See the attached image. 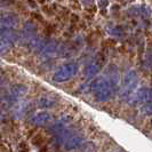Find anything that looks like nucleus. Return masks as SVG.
<instances>
[{
    "label": "nucleus",
    "instance_id": "16",
    "mask_svg": "<svg viewBox=\"0 0 152 152\" xmlns=\"http://www.w3.org/2000/svg\"><path fill=\"white\" fill-rule=\"evenodd\" d=\"M1 80H2V76H1V73H0V83H1Z\"/></svg>",
    "mask_w": 152,
    "mask_h": 152
},
{
    "label": "nucleus",
    "instance_id": "13",
    "mask_svg": "<svg viewBox=\"0 0 152 152\" xmlns=\"http://www.w3.org/2000/svg\"><path fill=\"white\" fill-rule=\"evenodd\" d=\"M56 103V99H52V97H41L39 99V107H52Z\"/></svg>",
    "mask_w": 152,
    "mask_h": 152
},
{
    "label": "nucleus",
    "instance_id": "6",
    "mask_svg": "<svg viewBox=\"0 0 152 152\" xmlns=\"http://www.w3.org/2000/svg\"><path fill=\"white\" fill-rule=\"evenodd\" d=\"M20 24V18L14 13L0 14V31L14 30Z\"/></svg>",
    "mask_w": 152,
    "mask_h": 152
},
{
    "label": "nucleus",
    "instance_id": "15",
    "mask_svg": "<svg viewBox=\"0 0 152 152\" xmlns=\"http://www.w3.org/2000/svg\"><path fill=\"white\" fill-rule=\"evenodd\" d=\"M141 112L146 117H151L152 115V101H149L148 103H145L143 107H141Z\"/></svg>",
    "mask_w": 152,
    "mask_h": 152
},
{
    "label": "nucleus",
    "instance_id": "5",
    "mask_svg": "<svg viewBox=\"0 0 152 152\" xmlns=\"http://www.w3.org/2000/svg\"><path fill=\"white\" fill-rule=\"evenodd\" d=\"M18 40V34L13 30L0 31V54L8 52Z\"/></svg>",
    "mask_w": 152,
    "mask_h": 152
},
{
    "label": "nucleus",
    "instance_id": "4",
    "mask_svg": "<svg viewBox=\"0 0 152 152\" xmlns=\"http://www.w3.org/2000/svg\"><path fill=\"white\" fill-rule=\"evenodd\" d=\"M151 91L152 88L141 87L140 89H136L130 95V97L127 99V103H129L132 105H141V104L148 103L151 97Z\"/></svg>",
    "mask_w": 152,
    "mask_h": 152
},
{
    "label": "nucleus",
    "instance_id": "18",
    "mask_svg": "<svg viewBox=\"0 0 152 152\" xmlns=\"http://www.w3.org/2000/svg\"><path fill=\"white\" fill-rule=\"evenodd\" d=\"M151 125H152V120H151Z\"/></svg>",
    "mask_w": 152,
    "mask_h": 152
},
{
    "label": "nucleus",
    "instance_id": "11",
    "mask_svg": "<svg viewBox=\"0 0 152 152\" xmlns=\"http://www.w3.org/2000/svg\"><path fill=\"white\" fill-rule=\"evenodd\" d=\"M70 122H71V118L70 117H62L61 119H58L54 125L50 126L49 130L52 133H57L58 134V133L63 132L64 129H66V127H68V125Z\"/></svg>",
    "mask_w": 152,
    "mask_h": 152
},
{
    "label": "nucleus",
    "instance_id": "8",
    "mask_svg": "<svg viewBox=\"0 0 152 152\" xmlns=\"http://www.w3.org/2000/svg\"><path fill=\"white\" fill-rule=\"evenodd\" d=\"M18 38H21L22 42L30 44L34 38H37V28L33 23H28L22 30V33L18 34Z\"/></svg>",
    "mask_w": 152,
    "mask_h": 152
},
{
    "label": "nucleus",
    "instance_id": "12",
    "mask_svg": "<svg viewBox=\"0 0 152 152\" xmlns=\"http://www.w3.org/2000/svg\"><path fill=\"white\" fill-rule=\"evenodd\" d=\"M57 49H58V45L55 41H50L42 47V49L40 50V54L44 57H50L57 53Z\"/></svg>",
    "mask_w": 152,
    "mask_h": 152
},
{
    "label": "nucleus",
    "instance_id": "9",
    "mask_svg": "<svg viewBox=\"0 0 152 152\" xmlns=\"http://www.w3.org/2000/svg\"><path fill=\"white\" fill-rule=\"evenodd\" d=\"M103 60L101 58V60H95V61H93L91 63H89L86 69H85V77L87 78V79H91V78H94V77L96 76V75H99V72H101V70L103 68Z\"/></svg>",
    "mask_w": 152,
    "mask_h": 152
},
{
    "label": "nucleus",
    "instance_id": "17",
    "mask_svg": "<svg viewBox=\"0 0 152 152\" xmlns=\"http://www.w3.org/2000/svg\"><path fill=\"white\" fill-rule=\"evenodd\" d=\"M85 152H93V150H91V151H89V150H86Z\"/></svg>",
    "mask_w": 152,
    "mask_h": 152
},
{
    "label": "nucleus",
    "instance_id": "1",
    "mask_svg": "<svg viewBox=\"0 0 152 152\" xmlns=\"http://www.w3.org/2000/svg\"><path fill=\"white\" fill-rule=\"evenodd\" d=\"M118 72H110L91 81L89 88L94 93V97L97 102H107L113 96L118 89Z\"/></svg>",
    "mask_w": 152,
    "mask_h": 152
},
{
    "label": "nucleus",
    "instance_id": "7",
    "mask_svg": "<svg viewBox=\"0 0 152 152\" xmlns=\"http://www.w3.org/2000/svg\"><path fill=\"white\" fill-rule=\"evenodd\" d=\"M83 143H84V134L80 133V132L75 130L71 134V136L69 137L63 144H64V149L65 150L71 151V150H75L77 148H79L80 145H83Z\"/></svg>",
    "mask_w": 152,
    "mask_h": 152
},
{
    "label": "nucleus",
    "instance_id": "2",
    "mask_svg": "<svg viewBox=\"0 0 152 152\" xmlns=\"http://www.w3.org/2000/svg\"><path fill=\"white\" fill-rule=\"evenodd\" d=\"M137 85H138V75L136 73V71L130 70L125 75L121 85H120V88H119L120 99L127 102V99L130 97V95L136 91Z\"/></svg>",
    "mask_w": 152,
    "mask_h": 152
},
{
    "label": "nucleus",
    "instance_id": "3",
    "mask_svg": "<svg viewBox=\"0 0 152 152\" xmlns=\"http://www.w3.org/2000/svg\"><path fill=\"white\" fill-rule=\"evenodd\" d=\"M79 66L77 63H68L64 64L55 71L53 76V80L55 83H65L70 79H72L73 77L78 73Z\"/></svg>",
    "mask_w": 152,
    "mask_h": 152
},
{
    "label": "nucleus",
    "instance_id": "14",
    "mask_svg": "<svg viewBox=\"0 0 152 152\" xmlns=\"http://www.w3.org/2000/svg\"><path fill=\"white\" fill-rule=\"evenodd\" d=\"M26 93V87L24 86H15L13 89H12V95L15 96V97H20Z\"/></svg>",
    "mask_w": 152,
    "mask_h": 152
},
{
    "label": "nucleus",
    "instance_id": "10",
    "mask_svg": "<svg viewBox=\"0 0 152 152\" xmlns=\"http://www.w3.org/2000/svg\"><path fill=\"white\" fill-rule=\"evenodd\" d=\"M50 120H52L50 113L45 112V111L38 112V113L34 114V115L31 118V122H32L33 125H36V126H44L46 124H48Z\"/></svg>",
    "mask_w": 152,
    "mask_h": 152
}]
</instances>
